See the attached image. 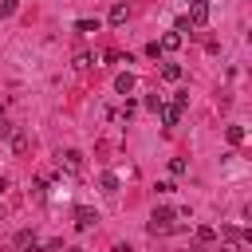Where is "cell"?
<instances>
[{"label":"cell","mask_w":252,"mask_h":252,"mask_svg":"<svg viewBox=\"0 0 252 252\" xmlns=\"http://www.w3.org/2000/svg\"><path fill=\"white\" fill-rule=\"evenodd\" d=\"M173 220H177L173 209H154V213H150V232H154V236H158V232H173V228H177Z\"/></svg>","instance_id":"1"},{"label":"cell","mask_w":252,"mask_h":252,"mask_svg":"<svg viewBox=\"0 0 252 252\" xmlns=\"http://www.w3.org/2000/svg\"><path fill=\"white\" fill-rule=\"evenodd\" d=\"M189 28H205L209 24V0H189Z\"/></svg>","instance_id":"2"},{"label":"cell","mask_w":252,"mask_h":252,"mask_svg":"<svg viewBox=\"0 0 252 252\" xmlns=\"http://www.w3.org/2000/svg\"><path fill=\"white\" fill-rule=\"evenodd\" d=\"M59 169L83 173V154H79V150H59Z\"/></svg>","instance_id":"3"},{"label":"cell","mask_w":252,"mask_h":252,"mask_svg":"<svg viewBox=\"0 0 252 252\" xmlns=\"http://www.w3.org/2000/svg\"><path fill=\"white\" fill-rule=\"evenodd\" d=\"M94 220H98V213H94L91 205H79V209H75V228L87 232V228H94Z\"/></svg>","instance_id":"4"},{"label":"cell","mask_w":252,"mask_h":252,"mask_svg":"<svg viewBox=\"0 0 252 252\" xmlns=\"http://www.w3.org/2000/svg\"><path fill=\"white\" fill-rule=\"evenodd\" d=\"M220 232H224V240H236V244H248L252 240V232L240 228V224H220Z\"/></svg>","instance_id":"5"},{"label":"cell","mask_w":252,"mask_h":252,"mask_svg":"<svg viewBox=\"0 0 252 252\" xmlns=\"http://www.w3.org/2000/svg\"><path fill=\"white\" fill-rule=\"evenodd\" d=\"M177 47H181V32H165L158 43V51H177Z\"/></svg>","instance_id":"6"},{"label":"cell","mask_w":252,"mask_h":252,"mask_svg":"<svg viewBox=\"0 0 252 252\" xmlns=\"http://www.w3.org/2000/svg\"><path fill=\"white\" fill-rule=\"evenodd\" d=\"M193 236H197V240H201V244H213V240H217V236H220V232H217V228H213V224H197V228H193Z\"/></svg>","instance_id":"7"},{"label":"cell","mask_w":252,"mask_h":252,"mask_svg":"<svg viewBox=\"0 0 252 252\" xmlns=\"http://www.w3.org/2000/svg\"><path fill=\"white\" fill-rule=\"evenodd\" d=\"M126 16H130V8H126V4H114V8H110V16H106V20H110V24H114V28H122V24H126Z\"/></svg>","instance_id":"8"},{"label":"cell","mask_w":252,"mask_h":252,"mask_svg":"<svg viewBox=\"0 0 252 252\" xmlns=\"http://www.w3.org/2000/svg\"><path fill=\"white\" fill-rule=\"evenodd\" d=\"M114 91H118V94H130V91H134V75H130V71H122V75L114 79Z\"/></svg>","instance_id":"9"},{"label":"cell","mask_w":252,"mask_h":252,"mask_svg":"<svg viewBox=\"0 0 252 252\" xmlns=\"http://www.w3.org/2000/svg\"><path fill=\"white\" fill-rule=\"evenodd\" d=\"M91 67H94V55L91 51H79L75 55V71H91Z\"/></svg>","instance_id":"10"},{"label":"cell","mask_w":252,"mask_h":252,"mask_svg":"<svg viewBox=\"0 0 252 252\" xmlns=\"http://www.w3.org/2000/svg\"><path fill=\"white\" fill-rule=\"evenodd\" d=\"M161 79H165V83H177V79H181V63H165V67H161Z\"/></svg>","instance_id":"11"},{"label":"cell","mask_w":252,"mask_h":252,"mask_svg":"<svg viewBox=\"0 0 252 252\" xmlns=\"http://www.w3.org/2000/svg\"><path fill=\"white\" fill-rule=\"evenodd\" d=\"M8 142H12V150H16V154H24V150H28V134H24V130H12V138H8Z\"/></svg>","instance_id":"12"},{"label":"cell","mask_w":252,"mask_h":252,"mask_svg":"<svg viewBox=\"0 0 252 252\" xmlns=\"http://www.w3.org/2000/svg\"><path fill=\"white\" fill-rule=\"evenodd\" d=\"M224 138H228V146H240V142H244V126H228Z\"/></svg>","instance_id":"13"},{"label":"cell","mask_w":252,"mask_h":252,"mask_svg":"<svg viewBox=\"0 0 252 252\" xmlns=\"http://www.w3.org/2000/svg\"><path fill=\"white\" fill-rule=\"evenodd\" d=\"M98 185H102V193H118V177H114V173H102Z\"/></svg>","instance_id":"14"},{"label":"cell","mask_w":252,"mask_h":252,"mask_svg":"<svg viewBox=\"0 0 252 252\" xmlns=\"http://www.w3.org/2000/svg\"><path fill=\"white\" fill-rule=\"evenodd\" d=\"M185 169H189V165H185V158H169V173H173V177H181Z\"/></svg>","instance_id":"15"},{"label":"cell","mask_w":252,"mask_h":252,"mask_svg":"<svg viewBox=\"0 0 252 252\" xmlns=\"http://www.w3.org/2000/svg\"><path fill=\"white\" fill-rule=\"evenodd\" d=\"M75 32H83V35H87V32H98V20H79Z\"/></svg>","instance_id":"16"},{"label":"cell","mask_w":252,"mask_h":252,"mask_svg":"<svg viewBox=\"0 0 252 252\" xmlns=\"http://www.w3.org/2000/svg\"><path fill=\"white\" fill-rule=\"evenodd\" d=\"M32 193H35V197H47V177H35V181H32Z\"/></svg>","instance_id":"17"},{"label":"cell","mask_w":252,"mask_h":252,"mask_svg":"<svg viewBox=\"0 0 252 252\" xmlns=\"http://www.w3.org/2000/svg\"><path fill=\"white\" fill-rule=\"evenodd\" d=\"M12 130H16V126H12L8 118H0V138H12Z\"/></svg>","instance_id":"18"},{"label":"cell","mask_w":252,"mask_h":252,"mask_svg":"<svg viewBox=\"0 0 252 252\" xmlns=\"http://www.w3.org/2000/svg\"><path fill=\"white\" fill-rule=\"evenodd\" d=\"M4 189H8V177H0V193H4Z\"/></svg>","instance_id":"19"},{"label":"cell","mask_w":252,"mask_h":252,"mask_svg":"<svg viewBox=\"0 0 252 252\" xmlns=\"http://www.w3.org/2000/svg\"><path fill=\"white\" fill-rule=\"evenodd\" d=\"M28 252H47V248H39V244H32V248H28Z\"/></svg>","instance_id":"20"},{"label":"cell","mask_w":252,"mask_h":252,"mask_svg":"<svg viewBox=\"0 0 252 252\" xmlns=\"http://www.w3.org/2000/svg\"><path fill=\"white\" fill-rule=\"evenodd\" d=\"M67 252H87V248H67Z\"/></svg>","instance_id":"21"},{"label":"cell","mask_w":252,"mask_h":252,"mask_svg":"<svg viewBox=\"0 0 252 252\" xmlns=\"http://www.w3.org/2000/svg\"><path fill=\"white\" fill-rule=\"evenodd\" d=\"M0 220H4V209H0Z\"/></svg>","instance_id":"22"},{"label":"cell","mask_w":252,"mask_h":252,"mask_svg":"<svg viewBox=\"0 0 252 252\" xmlns=\"http://www.w3.org/2000/svg\"><path fill=\"white\" fill-rule=\"evenodd\" d=\"M185 4H189V0H185Z\"/></svg>","instance_id":"23"}]
</instances>
